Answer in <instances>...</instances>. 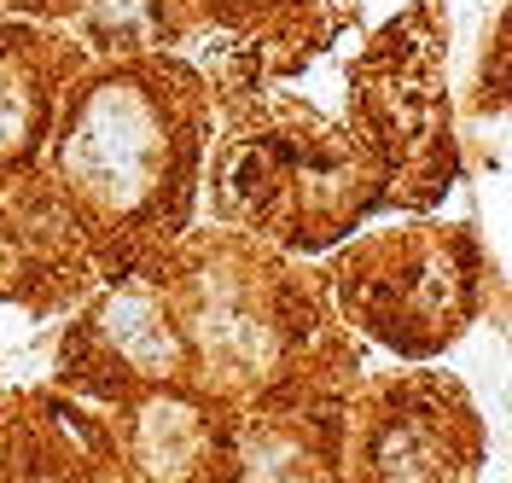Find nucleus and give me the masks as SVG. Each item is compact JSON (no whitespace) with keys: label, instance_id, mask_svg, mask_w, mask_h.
Returning a JSON list of instances; mask_svg holds the SVG:
<instances>
[{"label":"nucleus","instance_id":"obj_1","mask_svg":"<svg viewBox=\"0 0 512 483\" xmlns=\"http://www.w3.org/2000/svg\"><path fill=\"white\" fill-rule=\"evenodd\" d=\"M64 175L88 204L111 216H128L158 193L169 175V117L146 82H99L82 99L64 134Z\"/></svg>","mask_w":512,"mask_h":483},{"label":"nucleus","instance_id":"obj_2","mask_svg":"<svg viewBox=\"0 0 512 483\" xmlns=\"http://www.w3.org/2000/svg\"><path fill=\"white\" fill-rule=\"evenodd\" d=\"M105 321H111V338H117V350H123L134 367L158 373V367H169V361H175V338H169L163 315L152 309V303H146V297H117Z\"/></svg>","mask_w":512,"mask_h":483},{"label":"nucleus","instance_id":"obj_3","mask_svg":"<svg viewBox=\"0 0 512 483\" xmlns=\"http://www.w3.org/2000/svg\"><path fill=\"white\" fill-rule=\"evenodd\" d=\"M30 129H35L30 94H24V82L12 70L0 65V152H12L18 140H30Z\"/></svg>","mask_w":512,"mask_h":483}]
</instances>
